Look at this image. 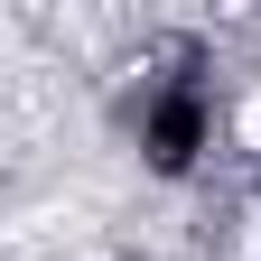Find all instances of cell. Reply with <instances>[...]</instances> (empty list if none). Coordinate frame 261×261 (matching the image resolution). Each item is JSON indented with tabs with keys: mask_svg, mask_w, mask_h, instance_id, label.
Listing matches in <instances>:
<instances>
[{
	"mask_svg": "<svg viewBox=\"0 0 261 261\" xmlns=\"http://www.w3.org/2000/svg\"><path fill=\"white\" fill-rule=\"evenodd\" d=\"M252 252H261V215H252Z\"/></svg>",
	"mask_w": 261,
	"mask_h": 261,
	"instance_id": "2",
	"label": "cell"
},
{
	"mask_svg": "<svg viewBox=\"0 0 261 261\" xmlns=\"http://www.w3.org/2000/svg\"><path fill=\"white\" fill-rule=\"evenodd\" d=\"M233 140H243V149H261V84L233 103Z\"/></svg>",
	"mask_w": 261,
	"mask_h": 261,
	"instance_id": "1",
	"label": "cell"
}]
</instances>
